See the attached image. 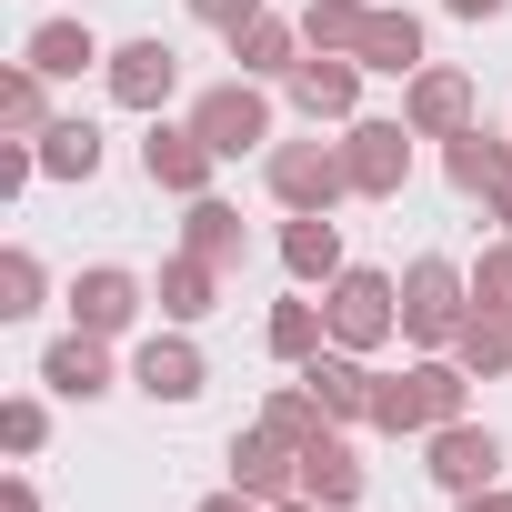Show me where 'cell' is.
Returning a JSON list of instances; mask_svg holds the SVG:
<instances>
[{"label": "cell", "instance_id": "obj_1", "mask_svg": "<svg viewBox=\"0 0 512 512\" xmlns=\"http://www.w3.org/2000/svg\"><path fill=\"white\" fill-rule=\"evenodd\" d=\"M211 141H221V151L262 141V111H251V101H211Z\"/></svg>", "mask_w": 512, "mask_h": 512}, {"label": "cell", "instance_id": "obj_2", "mask_svg": "<svg viewBox=\"0 0 512 512\" xmlns=\"http://www.w3.org/2000/svg\"><path fill=\"white\" fill-rule=\"evenodd\" d=\"M141 382H151V392H171V402H181V392H191V352H151V362H141Z\"/></svg>", "mask_w": 512, "mask_h": 512}, {"label": "cell", "instance_id": "obj_3", "mask_svg": "<svg viewBox=\"0 0 512 512\" xmlns=\"http://www.w3.org/2000/svg\"><path fill=\"white\" fill-rule=\"evenodd\" d=\"M442 472H452V482H472V472H492V442H472V432H452V442H442Z\"/></svg>", "mask_w": 512, "mask_h": 512}, {"label": "cell", "instance_id": "obj_4", "mask_svg": "<svg viewBox=\"0 0 512 512\" xmlns=\"http://www.w3.org/2000/svg\"><path fill=\"white\" fill-rule=\"evenodd\" d=\"M51 382H61V392H101V362H91V352H81V342H71V352H61V362H51Z\"/></svg>", "mask_w": 512, "mask_h": 512}, {"label": "cell", "instance_id": "obj_5", "mask_svg": "<svg viewBox=\"0 0 512 512\" xmlns=\"http://www.w3.org/2000/svg\"><path fill=\"white\" fill-rule=\"evenodd\" d=\"M342 322L372 332V322H382V282H352V292H342Z\"/></svg>", "mask_w": 512, "mask_h": 512}, {"label": "cell", "instance_id": "obj_6", "mask_svg": "<svg viewBox=\"0 0 512 512\" xmlns=\"http://www.w3.org/2000/svg\"><path fill=\"white\" fill-rule=\"evenodd\" d=\"M462 11H502V0H462Z\"/></svg>", "mask_w": 512, "mask_h": 512}]
</instances>
